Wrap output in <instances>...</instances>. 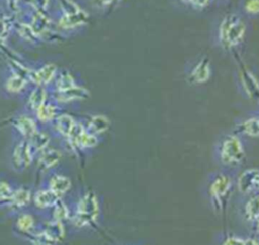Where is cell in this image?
Returning <instances> with one entry per match:
<instances>
[{"label":"cell","mask_w":259,"mask_h":245,"mask_svg":"<svg viewBox=\"0 0 259 245\" xmlns=\"http://www.w3.org/2000/svg\"><path fill=\"white\" fill-rule=\"evenodd\" d=\"M70 202L71 217L68 224L70 227L79 231H93L99 228L102 221V203L95 190L80 189L70 197Z\"/></svg>","instance_id":"1"},{"label":"cell","mask_w":259,"mask_h":245,"mask_svg":"<svg viewBox=\"0 0 259 245\" xmlns=\"http://www.w3.org/2000/svg\"><path fill=\"white\" fill-rule=\"evenodd\" d=\"M236 188V178L231 171L220 170L211 172L206 179V198L213 213L224 214L230 198Z\"/></svg>","instance_id":"2"},{"label":"cell","mask_w":259,"mask_h":245,"mask_svg":"<svg viewBox=\"0 0 259 245\" xmlns=\"http://www.w3.org/2000/svg\"><path fill=\"white\" fill-rule=\"evenodd\" d=\"M246 159V148L242 136L237 133L224 135L214 147V160L224 170L239 168Z\"/></svg>","instance_id":"3"},{"label":"cell","mask_w":259,"mask_h":245,"mask_svg":"<svg viewBox=\"0 0 259 245\" xmlns=\"http://www.w3.org/2000/svg\"><path fill=\"white\" fill-rule=\"evenodd\" d=\"M247 26L243 18L235 13L224 16L218 27V39L225 50L237 49L245 39Z\"/></svg>","instance_id":"4"},{"label":"cell","mask_w":259,"mask_h":245,"mask_svg":"<svg viewBox=\"0 0 259 245\" xmlns=\"http://www.w3.org/2000/svg\"><path fill=\"white\" fill-rule=\"evenodd\" d=\"M30 86L28 78L9 64H6L1 70L0 93L3 97L21 100Z\"/></svg>","instance_id":"5"},{"label":"cell","mask_w":259,"mask_h":245,"mask_svg":"<svg viewBox=\"0 0 259 245\" xmlns=\"http://www.w3.org/2000/svg\"><path fill=\"white\" fill-rule=\"evenodd\" d=\"M36 153L28 140L12 138L8 149V166L17 173L26 171L34 164Z\"/></svg>","instance_id":"6"},{"label":"cell","mask_w":259,"mask_h":245,"mask_svg":"<svg viewBox=\"0 0 259 245\" xmlns=\"http://www.w3.org/2000/svg\"><path fill=\"white\" fill-rule=\"evenodd\" d=\"M12 138L29 140L40 128L34 115L21 107L9 119Z\"/></svg>","instance_id":"7"},{"label":"cell","mask_w":259,"mask_h":245,"mask_svg":"<svg viewBox=\"0 0 259 245\" xmlns=\"http://www.w3.org/2000/svg\"><path fill=\"white\" fill-rule=\"evenodd\" d=\"M12 233L13 235L25 242L32 236V234L39 228L41 222V215L28 209L14 217H12Z\"/></svg>","instance_id":"8"},{"label":"cell","mask_w":259,"mask_h":245,"mask_svg":"<svg viewBox=\"0 0 259 245\" xmlns=\"http://www.w3.org/2000/svg\"><path fill=\"white\" fill-rule=\"evenodd\" d=\"M33 188L28 184H16L10 199L4 208L9 217L12 218L23 211L31 209Z\"/></svg>","instance_id":"9"},{"label":"cell","mask_w":259,"mask_h":245,"mask_svg":"<svg viewBox=\"0 0 259 245\" xmlns=\"http://www.w3.org/2000/svg\"><path fill=\"white\" fill-rule=\"evenodd\" d=\"M59 67L53 62H39L29 66L28 80L31 85L49 88L55 80Z\"/></svg>","instance_id":"10"},{"label":"cell","mask_w":259,"mask_h":245,"mask_svg":"<svg viewBox=\"0 0 259 245\" xmlns=\"http://www.w3.org/2000/svg\"><path fill=\"white\" fill-rule=\"evenodd\" d=\"M63 152L64 151L60 146L56 147L52 144L36 154L33 165H35L38 172L44 176L45 174L60 168Z\"/></svg>","instance_id":"11"},{"label":"cell","mask_w":259,"mask_h":245,"mask_svg":"<svg viewBox=\"0 0 259 245\" xmlns=\"http://www.w3.org/2000/svg\"><path fill=\"white\" fill-rule=\"evenodd\" d=\"M40 183L46 185L60 197L68 196L73 189L71 177L60 168L45 174Z\"/></svg>","instance_id":"12"},{"label":"cell","mask_w":259,"mask_h":245,"mask_svg":"<svg viewBox=\"0 0 259 245\" xmlns=\"http://www.w3.org/2000/svg\"><path fill=\"white\" fill-rule=\"evenodd\" d=\"M77 121L78 117L64 110L48 127V129L52 134L54 140L58 141L59 144H61L71 136Z\"/></svg>","instance_id":"13"},{"label":"cell","mask_w":259,"mask_h":245,"mask_svg":"<svg viewBox=\"0 0 259 245\" xmlns=\"http://www.w3.org/2000/svg\"><path fill=\"white\" fill-rule=\"evenodd\" d=\"M61 198L42 183L33 188L31 209L39 215L47 214Z\"/></svg>","instance_id":"14"},{"label":"cell","mask_w":259,"mask_h":245,"mask_svg":"<svg viewBox=\"0 0 259 245\" xmlns=\"http://www.w3.org/2000/svg\"><path fill=\"white\" fill-rule=\"evenodd\" d=\"M259 167H250L243 170L236 178V188L242 196L258 192Z\"/></svg>","instance_id":"15"},{"label":"cell","mask_w":259,"mask_h":245,"mask_svg":"<svg viewBox=\"0 0 259 245\" xmlns=\"http://www.w3.org/2000/svg\"><path fill=\"white\" fill-rule=\"evenodd\" d=\"M51 95L61 106L65 108L67 105L86 100L90 96V92L83 84L80 83L61 92H51Z\"/></svg>","instance_id":"16"},{"label":"cell","mask_w":259,"mask_h":245,"mask_svg":"<svg viewBox=\"0 0 259 245\" xmlns=\"http://www.w3.org/2000/svg\"><path fill=\"white\" fill-rule=\"evenodd\" d=\"M50 89L42 86L31 85L22 97V107L32 114L50 98Z\"/></svg>","instance_id":"17"},{"label":"cell","mask_w":259,"mask_h":245,"mask_svg":"<svg viewBox=\"0 0 259 245\" xmlns=\"http://www.w3.org/2000/svg\"><path fill=\"white\" fill-rule=\"evenodd\" d=\"M63 111L64 107L61 106L51 95L50 98L33 113V115L40 127L48 128Z\"/></svg>","instance_id":"18"},{"label":"cell","mask_w":259,"mask_h":245,"mask_svg":"<svg viewBox=\"0 0 259 245\" xmlns=\"http://www.w3.org/2000/svg\"><path fill=\"white\" fill-rule=\"evenodd\" d=\"M239 213L242 220L251 226L259 218V192L242 196Z\"/></svg>","instance_id":"19"},{"label":"cell","mask_w":259,"mask_h":245,"mask_svg":"<svg viewBox=\"0 0 259 245\" xmlns=\"http://www.w3.org/2000/svg\"><path fill=\"white\" fill-rule=\"evenodd\" d=\"M240 84L248 98L259 102V80L245 65L240 68Z\"/></svg>","instance_id":"20"},{"label":"cell","mask_w":259,"mask_h":245,"mask_svg":"<svg viewBox=\"0 0 259 245\" xmlns=\"http://www.w3.org/2000/svg\"><path fill=\"white\" fill-rule=\"evenodd\" d=\"M85 129L93 135H96L100 138L108 131L110 127L109 118L101 113H94L81 117Z\"/></svg>","instance_id":"21"},{"label":"cell","mask_w":259,"mask_h":245,"mask_svg":"<svg viewBox=\"0 0 259 245\" xmlns=\"http://www.w3.org/2000/svg\"><path fill=\"white\" fill-rule=\"evenodd\" d=\"M80 83L81 82L77 79V77L71 70L60 68L55 80L53 81L49 89L51 92H61Z\"/></svg>","instance_id":"22"},{"label":"cell","mask_w":259,"mask_h":245,"mask_svg":"<svg viewBox=\"0 0 259 245\" xmlns=\"http://www.w3.org/2000/svg\"><path fill=\"white\" fill-rule=\"evenodd\" d=\"M41 216L49 217L51 219L57 220L68 225L71 217V202L69 195L61 198L47 214Z\"/></svg>","instance_id":"23"},{"label":"cell","mask_w":259,"mask_h":245,"mask_svg":"<svg viewBox=\"0 0 259 245\" xmlns=\"http://www.w3.org/2000/svg\"><path fill=\"white\" fill-rule=\"evenodd\" d=\"M211 75V66L207 58L200 59L191 69L189 80L193 84L205 83Z\"/></svg>","instance_id":"24"},{"label":"cell","mask_w":259,"mask_h":245,"mask_svg":"<svg viewBox=\"0 0 259 245\" xmlns=\"http://www.w3.org/2000/svg\"><path fill=\"white\" fill-rule=\"evenodd\" d=\"M53 136L48 128L40 127L39 130L28 140L34 152L37 154L53 144Z\"/></svg>","instance_id":"25"},{"label":"cell","mask_w":259,"mask_h":245,"mask_svg":"<svg viewBox=\"0 0 259 245\" xmlns=\"http://www.w3.org/2000/svg\"><path fill=\"white\" fill-rule=\"evenodd\" d=\"M237 134L251 138H259V117L258 115L250 116L236 126Z\"/></svg>","instance_id":"26"},{"label":"cell","mask_w":259,"mask_h":245,"mask_svg":"<svg viewBox=\"0 0 259 245\" xmlns=\"http://www.w3.org/2000/svg\"><path fill=\"white\" fill-rule=\"evenodd\" d=\"M14 29V22L10 18L0 13V53H3L6 49V43L11 32Z\"/></svg>","instance_id":"27"},{"label":"cell","mask_w":259,"mask_h":245,"mask_svg":"<svg viewBox=\"0 0 259 245\" xmlns=\"http://www.w3.org/2000/svg\"><path fill=\"white\" fill-rule=\"evenodd\" d=\"M29 245H59L58 242L49 235L40 226L27 240Z\"/></svg>","instance_id":"28"},{"label":"cell","mask_w":259,"mask_h":245,"mask_svg":"<svg viewBox=\"0 0 259 245\" xmlns=\"http://www.w3.org/2000/svg\"><path fill=\"white\" fill-rule=\"evenodd\" d=\"M16 182L6 179V178H0V207L1 209H4L7 205L8 200L10 199L14 188L16 186Z\"/></svg>","instance_id":"29"},{"label":"cell","mask_w":259,"mask_h":245,"mask_svg":"<svg viewBox=\"0 0 259 245\" xmlns=\"http://www.w3.org/2000/svg\"><path fill=\"white\" fill-rule=\"evenodd\" d=\"M245 239L246 237L235 233H226L222 235L219 245H245Z\"/></svg>","instance_id":"30"},{"label":"cell","mask_w":259,"mask_h":245,"mask_svg":"<svg viewBox=\"0 0 259 245\" xmlns=\"http://www.w3.org/2000/svg\"><path fill=\"white\" fill-rule=\"evenodd\" d=\"M122 0H91L92 4L99 9H108L120 3Z\"/></svg>","instance_id":"31"},{"label":"cell","mask_w":259,"mask_h":245,"mask_svg":"<svg viewBox=\"0 0 259 245\" xmlns=\"http://www.w3.org/2000/svg\"><path fill=\"white\" fill-rule=\"evenodd\" d=\"M244 8L245 11L251 15L259 14V0H247Z\"/></svg>","instance_id":"32"},{"label":"cell","mask_w":259,"mask_h":245,"mask_svg":"<svg viewBox=\"0 0 259 245\" xmlns=\"http://www.w3.org/2000/svg\"><path fill=\"white\" fill-rule=\"evenodd\" d=\"M180 1L194 9H202L206 7L211 0H180Z\"/></svg>","instance_id":"33"},{"label":"cell","mask_w":259,"mask_h":245,"mask_svg":"<svg viewBox=\"0 0 259 245\" xmlns=\"http://www.w3.org/2000/svg\"><path fill=\"white\" fill-rule=\"evenodd\" d=\"M245 245H259V237L255 235L246 237Z\"/></svg>","instance_id":"34"},{"label":"cell","mask_w":259,"mask_h":245,"mask_svg":"<svg viewBox=\"0 0 259 245\" xmlns=\"http://www.w3.org/2000/svg\"><path fill=\"white\" fill-rule=\"evenodd\" d=\"M253 230V233L255 236H258L259 237V218L250 226Z\"/></svg>","instance_id":"35"},{"label":"cell","mask_w":259,"mask_h":245,"mask_svg":"<svg viewBox=\"0 0 259 245\" xmlns=\"http://www.w3.org/2000/svg\"><path fill=\"white\" fill-rule=\"evenodd\" d=\"M257 115H258V117H259V113H258V114H257Z\"/></svg>","instance_id":"36"},{"label":"cell","mask_w":259,"mask_h":245,"mask_svg":"<svg viewBox=\"0 0 259 245\" xmlns=\"http://www.w3.org/2000/svg\"><path fill=\"white\" fill-rule=\"evenodd\" d=\"M258 192H259V187H258Z\"/></svg>","instance_id":"37"},{"label":"cell","mask_w":259,"mask_h":245,"mask_svg":"<svg viewBox=\"0 0 259 245\" xmlns=\"http://www.w3.org/2000/svg\"><path fill=\"white\" fill-rule=\"evenodd\" d=\"M0 209H1V207H0Z\"/></svg>","instance_id":"38"}]
</instances>
